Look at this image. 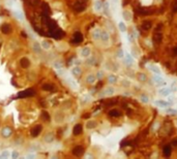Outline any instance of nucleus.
Listing matches in <instances>:
<instances>
[{
    "label": "nucleus",
    "mask_w": 177,
    "mask_h": 159,
    "mask_svg": "<svg viewBox=\"0 0 177 159\" xmlns=\"http://www.w3.org/2000/svg\"><path fill=\"white\" fill-rule=\"evenodd\" d=\"M36 94V91L32 88H29V89H26L24 91H21L18 94V98H26V97H31L34 96Z\"/></svg>",
    "instance_id": "f257e3e1"
},
{
    "label": "nucleus",
    "mask_w": 177,
    "mask_h": 159,
    "mask_svg": "<svg viewBox=\"0 0 177 159\" xmlns=\"http://www.w3.org/2000/svg\"><path fill=\"white\" fill-rule=\"evenodd\" d=\"M86 0H77V2L74 5V9L78 13H81L86 8Z\"/></svg>",
    "instance_id": "f03ea898"
},
{
    "label": "nucleus",
    "mask_w": 177,
    "mask_h": 159,
    "mask_svg": "<svg viewBox=\"0 0 177 159\" xmlns=\"http://www.w3.org/2000/svg\"><path fill=\"white\" fill-rule=\"evenodd\" d=\"M42 131H43V126L40 125V124H37V125H35V126L31 129L30 134H31L32 137H37Z\"/></svg>",
    "instance_id": "7ed1b4c3"
},
{
    "label": "nucleus",
    "mask_w": 177,
    "mask_h": 159,
    "mask_svg": "<svg viewBox=\"0 0 177 159\" xmlns=\"http://www.w3.org/2000/svg\"><path fill=\"white\" fill-rule=\"evenodd\" d=\"M84 148L82 146H76L75 148L73 149V154L76 156V157H81V156H83L84 154Z\"/></svg>",
    "instance_id": "20e7f679"
},
{
    "label": "nucleus",
    "mask_w": 177,
    "mask_h": 159,
    "mask_svg": "<svg viewBox=\"0 0 177 159\" xmlns=\"http://www.w3.org/2000/svg\"><path fill=\"white\" fill-rule=\"evenodd\" d=\"M1 32L5 35L10 34L11 32H13V28H11V25L9 24V23H5V24H3L1 26Z\"/></svg>",
    "instance_id": "39448f33"
},
{
    "label": "nucleus",
    "mask_w": 177,
    "mask_h": 159,
    "mask_svg": "<svg viewBox=\"0 0 177 159\" xmlns=\"http://www.w3.org/2000/svg\"><path fill=\"white\" fill-rule=\"evenodd\" d=\"M30 64H31V62H30V60H29L27 57L21 58V60H20V66H21L22 68L26 69V68H28V67H30Z\"/></svg>",
    "instance_id": "423d86ee"
},
{
    "label": "nucleus",
    "mask_w": 177,
    "mask_h": 159,
    "mask_svg": "<svg viewBox=\"0 0 177 159\" xmlns=\"http://www.w3.org/2000/svg\"><path fill=\"white\" fill-rule=\"evenodd\" d=\"M82 40H83V35H82V33L81 32H76L74 34V38H73L74 44L78 45V44L82 43Z\"/></svg>",
    "instance_id": "0eeeda50"
},
{
    "label": "nucleus",
    "mask_w": 177,
    "mask_h": 159,
    "mask_svg": "<svg viewBox=\"0 0 177 159\" xmlns=\"http://www.w3.org/2000/svg\"><path fill=\"white\" fill-rule=\"evenodd\" d=\"M11 134H13V130H11L10 127H8V126L4 127L1 130V135L3 137H9Z\"/></svg>",
    "instance_id": "6e6552de"
},
{
    "label": "nucleus",
    "mask_w": 177,
    "mask_h": 159,
    "mask_svg": "<svg viewBox=\"0 0 177 159\" xmlns=\"http://www.w3.org/2000/svg\"><path fill=\"white\" fill-rule=\"evenodd\" d=\"M42 11H43V15L44 16H49L51 14V10H50V6L48 3L44 2L42 4Z\"/></svg>",
    "instance_id": "1a4fd4ad"
},
{
    "label": "nucleus",
    "mask_w": 177,
    "mask_h": 159,
    "mask_svg": "<svg viewBox=\"0 0 177 159\" xmlns=\"http://www.w3.org/2000/svg\"><path fill=\"white\" fill-rule=\"evenodd\" d=\"M82 131H83V126H82L81 124L75 125V127H74V129H73L74 135H80V134L82 133Z\"/></svg>",
    "instance_id": "9d476101"
},
{
    "label": "nucleus",
    "mask_w": 177,
    "mask_h": 159,
    "mask_svg": "<svg viewBox=\"0 0 177 159\" xmlns=\"http://www.w3.org/2000/svg\"><path fill=\"white\" fill-rule=\"evenodd\" d=\"M42 89L45 90V91H48V92H51V91H54L55 90V87L53 84H50V83H47V84H44Z\"/></svg>",
    "instance_id": "9b49d317"
},
{
    "label": "nucleus",
    "mask_w": 177,
    "mask_h": 159,
    "mask_svg": "<svg viewBox=\"0 0 177 159\" xmlns=\"http://www.w3.org/2000/svg\"><path fill=\"white\" fill-rule=\"evenodd\" d=\"M152 27V22L149 20H145L142 22V28L144 30H149V29Z\"/></svg>",
    "instance_id": "f8f14e48"
},
{
    "label": "nucleus",
    "mask_w": 177,
    "mask_h": 159,
    "mask_svg": "<svg viewBox=\"0 0 177 159\" xmlns=\"http://www.w3.org/2000/svg\"><path fill=\"white\" fill-rule=\"evenodd\" d=\"M162 39H163V34L162 33L157 32V33H155L154 35H153V40H154L155 44H160L162 42Z\"/></svg>",
    "instance_id": "ddd939ff"
},
{
    "label": "nucleus",
    "mask_w": 177,
    "mask_h": 159,
    "mask_svg": "<svg viewBox=\"0 0 177 159\" xmlns=\"http://www.w3.org/2000/svg\"><path fill=\"white\" fill-rule=\"evenodd\" d=\"M14 15H15L17 20H19V21H23V20H24V15H23V13H22L21 10H16L15 13H14Z\"/></svg>",
    "instance_id": "4468645a"
},
{
    "label": "nucleus",
    "mask_w": 177,
    "mask_h": 159,
    "mask_svg": "<svg viewBox=\"0 0 177 159\" xmlns=\"http://www.w3.org/2000/svg\"><path fill=\"white\" fill-rule=\"evenodd\" d=\"M32 50L35 53H40V52H42V45H40L39 44H37V43H34L32 45Z\"/></svg>",
    "instance_id": "2eb2a0df"
},
{
    "label": "nucleus",
    "mask_w": 177,
    "mask_h": 159,
    "mask_svg": "<svg viewBox=\"0 0 177 159\" xmlns=\"http://www.w3.org/2000/svg\"><path fill=\"white\" fill-rule=\"evenodd\" d=\"M164 155L166 157H169L171 155V147L170 146H165L164 147Z\"/></svg>",
    "instance_id": "dca6fc26"
},
{
    "label": "nucleus",
    "mask_w": 177,
    "mask_h": 159,
    "mask_svg": "<svg viewBox=\"0 0 177 159\" xmlns=\"http://www.w3.org/2000/svg\"><path fill=\"white\" fill-rule=\"evenodd\" d=\"M40 45H42V48L45 49V50H49V49L51 48L50 43H49V42H47V40H44V42H42Z\"/></svg>",
    "instance_id": "f3484780"
},
{
    "label": "nucleus",
    "mask_w": 177,
    "mask_h": 159,
    "mask_svg": "<svg viewBox=\"0 0 177 159\" xmlns=\"http://www.w3.org/2000/svg\"><path fill=\"white\" fill-rule=\"evenodd\" d=\"M53 139H54V136H53L52 134H47L45 136V138H44V140L46 143H52Z\"/></svg>",
    "instance_id": "a211bd4d"
},
{
    "label": "nucleus",
    "mask_w": 177,
    "mask_h": 159,
    "mask_svg": "<svg viewBox=\"0 0 177 159\" xmlns=\"http://www.w3.org/2000/svg\"><path fill=\"white\" fill-rule=\"evenodd\" d=\"M42 116H43V119H44L45 121H50V119H51L50 114L48 113V112H46V111H44L43 113H42Z\"/></svg>",
    "instance_id": "6ab92c4d"
},
{
    "label": "nucleus",
    "mask_w": 177,
    "mask_h": 159,
    "mask_svg": "<svg viewBox=\"0 0 177 159\" xmlns=\"http://www.w3.org/2000/svg\"><path fill=\"white\" fill-rule=\"evenodd\" d=\"M81 72H82V70H81L80 67H74V68H73V73H74V75L79 76V75L81 74Z\"/></svg>",
    "instance_id": "aec40b11"
},
{
    "label": "nucleus",
    "mask_w": 177,
    "mask_h": 159,
    "mask_svg": "<svg viewBox=\"0 0 177 159\" xmlns=\"http://www.w3.org/2000/svg\"><path fill=\"white\" fill-rule=\"evenodd\" d=\"M81 54H82V56H83V57H87L88 55L90 54V51H89V49H88V48H84L83 50H82Z\"/></svg>",
    "instance_id": "412c9836"
},
{
    "label": "nucleus",
    "mask_w": 177,
    "mask_h": 159,
    "mask_svg": "<svg viewBox=\"0 0 177 159\" xmlns=\"http://www.w3.org/2000/svg\"><path fill=\"white\" fill-rule=\"evenodd\" d=\"M109 116H111V117H118V116H120V113L118 111H116V110H113V111H111L110 113H109Z\"/></svg>",
    "instance_id": "4be33fe9"
},
{
    "label": "nucleus",
    "mask_w": 177,
    "mask_h": 159,
    "mask_svg": "<svg viewBox=\"0 0 177 159\" xmlns=\"http://www.w3.org/2000/svg\"><path fill=\"white\" fill-rule=\"evenodd\" d=\"M86 81H87L89 84H92V83H94V81H95V78H94V75L90 74V75H88V76H87Z\"/></svg>",
    "instance_id": "5701e85b"
},
{
    "label": "nucleus",
    "mask_w": 177,
    "mask_h": 159,
    "mask_svg": "<svg viewBox=\"0 0 177 159\" xmlns=\"http://www.w3.org/2000/svg\"><path fill=\"white\" fill-rule=\"evenodd\" d=\"M123 17H124V19L126 21H131L132 20V15L129 13H127V11H124V13H123Z\"/></svg>",
    "instance_id": "b1692460"
},
{
    "label": "nucleus",
    "mask_w": 177,
    "mask_h": 159,
    "mask_svg": "<svg viewBox=\"0 0 177 159\" xmlns=\"http://www.w3.org/2000/svg\"><path fill=\"white\" fill-rule=\"evenodd\" d=\"M94 127H96V123L94 121H90V122L87 123V128L91 129V128H94Z\"/></svg>",
    "instance_id": "393cba45"
},
{
    "label": "nucleus",
    "mask_w": 177,
    "mask_h": 159,
    "mask_svg": "<svg viewBox=\"0 0 177 159\" xmlns=\"http://www.w3.org/2000/svg\"><path fill=\"white\" fill-rule=\"evenodd\" d=\"M160 92L163 94V95H168V94L170 93V90H169V89H163V90H161Z\"/></svg>",
    "instance_id": "a878e982"
},
{
    "label": "nucleus",
    "mask_w": 177,
    "mask_h": 159,
    "mask_svg": "<svg viewBox=\"0 0 177 159\" xmlns=\"http://www.w3.org/2000/svg\"><path fill=\"white\" fill-rule=\"evenodd\" d=\"M8 156H9L8 151H3V152H2V154H1V157H2V158H6V157H8Z\"/></svg>",
    "instance_id": "bb28decb"
},
{
    "label": "nucleus",
    "mask_w": 177,
    "mask_h": 159,
    "mask_svg": "<svg viewBox=\"0 0 177 159\" xmlns=\"http://www.w3.org/2000/svg\"><path fill=\"white\" fill-rule=\"evenodd\" d=\"M19 157V153H18L17 151H14L13 153H11V158H18Z\"/></svg>",
    "instance_id": "cd10ccee"
},
{
    "label": "nucleus",
    "mask_w": 177,
    "mask_h": 159,
    "mask_svg": "<svg viewBox=\"0 0 177 159\" xmlns=\"http://www.w3.org/2000/svg\"><path fill=\"white\" fill-rule=\"evenodd\" d=\"M119 28H120L121 31H125V27H124V24H123V23H120L119 24Z\"/></svg>",
    "instance_id": "c85d7f7f"
},
{
    "label": "nucleus",
    "mask_w": 177,
    "mask_h": 159,
    "mask_svg": "<svg viewBox=\"0 0 177 159\" xmlns=\"http://www.w3.org/2000/svg\"><path fill=\"white\" fill-rule=\"evenodd\" d=\"M102 38H104L105 40H107L108 39V34L106 33V32H103L102 33Z\"/></svg>",
    "instance_id": "c756f323"
},
{
    "label": "nucleus",
    "mask_w": 177,
    "mask_h": 159,
    "mask_svg": "<svg viewBox=\"0 0 177 159\" xmlns=\"http://www.w3.org/2000/svg\"><path fill=\"white\" fill-rule=\"evenodd\" d=\"M54 66H55L56 68H61V64L59 63V62H55V63H54Z\"/></svg>",
    "instance_id": "7c9ffc66"
},
{
    "label": "nucleus",
    "mask_w": 177,
    "mask_h": 159,
    "mask_svg": "<svg viewBox=\"0 0 177 159\" xmlns=\"http://www.w3.org/2000/svg\"><path fill=\"white\" fill-rule=\"evenodd\" d=\"M173 9H174V11H177V0L175 1L174 5H173Z\"/></svg>",
    "instance_id": "2f4dec72"
},
{
    "label": "nucleus",
    "mask_w": 177,
    "mask_h": 159,
    "mask_svg": "<svg viewBox=\"0 0 177 159\" xmlns=\"http://www.w3.org/2000/svg\"><path fill=\"white\" fill-rule=\"evenodd\" d=\"M141 75H143V74H142V73H141ZM139 79H140L141 81H142V82H143V81H145V80H146V76H145V74H144V76H139Z\"/></svg>",
    "instance_id": "473e14b6"
},
{
    "label": "nucleus",
    "mask_w": 177,
    "mask_h": 159,
    "mask_svg": "<svg viewBox=\"0 0 177 159\" xmlns=\"http://www.w3.org/2000/svg\"><path fill=\"white\" fill-rule=\"evenodd\" d=\"M141 99H142V101H144V102L148 101V100H147V97L146 96H142V97H141Z\"/></svg>",
    "instance_id": "72a5a7b5"
},
{
    "label": "nucleus",
    "mask_w": 177,
    "mask_h": 159,
    "mask_svg": "<svg viewBox=\"0 0 177 159\" xmlns=\"http://www.w3.org/2000/svg\"><path fill=\"white\" fill-rule=\"evenodd\" d=\"M173 54H174L175 56H177V46H175V48L173 49Z\"/></svg>",
    "instance_id": "f704fd0d"
},
{
    "label": "nucleus",
    "mask_w": 177,
    "mask_h": 159,
    "mask_svg": "<svg viewBox=\"0 0 177 159\" xmlns=\"http://www.w3.org/2000/svg\"><path fill=\"white\" fill-rule=\"evenodd\" d=\"M163 27V24H157V27H156V30H160V29H162Z\"/></svg>",
    "instance_id": "c9c22d12"
},
{
    "label": "nucleus",
    "mask_w": 177,
    "mask_h": 159,
    "mask_svg": "<svg viewBox=\"0 0 177 159\" xmlns=\"http://www.w3.org/2000/svg\"><path fill=\"white\" fill-rule=\"evenodd\" d=\"M89 116H90L89 114H84V115H83V118H84V119H88V118H89Z\"/></svg>",
    "instance_id": "e433bc0d"
},
{
    "label": "nucleus",
    "mask_w": 177,
    "mask_h": 159,
    "mask_svg": "<svg viewBox=\"0 0 177 159\" xmlns=\"http://www.w3.org/2000/svg\"><path fill=\"white\" fill-rule=\"evenodd\" d=\"M21 34H22V36H24V37H27V34H26V32L22 31V32H21Z\"/></svg>",
    "instance_id": "4c0bfd02"
},
{
    "label": "nucleus",
    "mask_w": 177,
    "mask_h": 159,
    "mask_svg": "<svg viewBox=\"0 0 177 159\" xmlns=\"http://www.w3.org/2000/svg\"><path fill=\"white\" fill-rule=\"evenodd\" d=\"M157 103H158V104H161V105H166V103H165V102H163V101H158Z\"/></svg>",
    "instance_id": "58836bf2"
},
{
    "label": "nucleus",
    "mask_w": 177,
    "mask_h": 159,
    "mask_svg": "<svg viewBox=\"0 0 177 159\" xmlns=\"http://www.w3.org/2000/svg\"><path fill=\"white\" fill-rule=\"evenodd\" d=\"M173 145H175V146L177 145V138H175V139L173 140Z\"/></svg>",
    "instance_id": "ea45409f"
},
{
    "label": "nucleus",
    "mask_w": 177,
    "mask_h": 159,
    "mask_svg": "<svg viewBox=\"0 0 177 159\" xmlns=\"http://www.w3.org/2000/svg\"><path fill=\"white\" fill-rule=\"evenodd\" d=\"M23 1H25V2H28V1H29V0H23Z\"/></svg>",
    "instance_id": "a19ab883"
},
{
    "label": "nucleus",
    "mask_w": 177,
    "mask_h": 159,
    "mask_svg": "<svg viewBox=\"0 0 177 159\" xmlns=\"http://www.w3.org/2000/svg\"><path fill=\"white\" fill-rule=\"evenodd\" d=\"M116 1H117V0H115V2H116Z\"/></svg>",
    "instance_id": "79ce46f5"
},
{
    "label": "nucleus",
    "mask_w": 177,
    "mask_h": 159,
    "mask_svg": "<svg viewBox=\"0 0 177 159\" xmlns=\"http://www.w3.org/2000/svg\"><path fill=\"white\" fill-rule=\"evenodd\" d=\"M0 157H1V155H0Z\"/></svg>",
    "instance_id": "37998d69"
}]
</instances>
